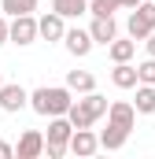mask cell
I'll list each match as a JSON object with an SVG mask.
<instances>
[{"label":"cell","instance_id":"1","mask_svg":"<svg viewBox=\"0 0 155 159\" xmlns=\"http://www.w3.org/2000/svg\"><path fill=\"white\" fill-rule=\"evenodd\" d=\"M70 85H41L30 93V107L44 115V119H55V115H67L70 111Z\"/></svg>","mask_w":155,"mask_h":159},{"label":"cell","instance_id":"2","mask_svg":"<svg viewBox=\"0 0 155 159\" xmlns=\"http://www.w3.org/2000/svg\"><path fill=\"white\" fill-rule=\"evenodd\" d=\"M126 30H129V37L133 41H144L148 34L155 30V4H140V7H133L129 11V22H126Z\"/></svg>","mask_w":155,"mask_h":159},{"label":"cell","instance_id":"3","mask_svg":"<svg viewBox=\"0 0 155 159\" xmlns=\"http://www.w3.org/2000/svg\"><path fill=\"white\" fill-rule=\"evenodd\" d=\"M22 107H30V93H26L19 81H4V89H0V111L19 115Z\"/></svg>","mask_w":155,"mask_h":159},{"label":"cell","instance_id":"4","mask_svg":"<svg viewBox=\"0 0 155 159\" xmlns=\"http://www.w3.org/2000/svg\"><path fill=\"white\" fill-rule=\"evenodd\" d=\"M37 37H41V26L33 15H15L11 19V41L15 44H33Z\"/></svg>","mask_w":155,"mask_h":159},{"label":"cell","instance_id":"5","mask_svg":"<svg viewBox=\"0 0 155 159\" xmlns=\"http://www.w3.org/2000/svg\"><path fill=\"white\" fill-rule=\"evenodd\" d=\"M44 133H37V129H26L22 137H19V144H15V156L19 159H37V156H44Z\"/></svg>","mask_w":155,"mask_h":159},{"label":"cell","instance_id":"6","mask_svg":"<svg viewBox=\"0 0 155 159\" xmlns=\"http://www.w3.org/2000/svg\"><path fill=\"white\" fill-rule=\"evenodd\" d=\"M63 44H67V52H70V56L85 59V56L92 52V44H96V41H92V34H89V30H78V26H74V30H67Z\"/></svg>","mask_w":155,"mask_h":159},{"label":"cell","instance_id":"7","mask_svg":"<svg viewBox=\"0 0 155 159\" xmlns=\"http://www.w3.org/2000/svg\"><path fill=\"white\" fill-rule=\"evenodd\" d=\"M70 137H74V122L67 119V115H55V119L48 122V144H63V148H70Z\"/></svg>","mask_w":155,"mask_h":159},{"label":"cell","instance_id":"8","mask_svg":"<svg viewBox=\"0 0 155 159\" xmlns=\"http://www.w3.org/2000/svg\"><path fill=\"white\" fill-rule=\"evenodd\" d=\"M89 34L96 44H111L118 37V26H115V15H92V26H89Z\"/></svg>","mask_w":155,"mask_h":159},{"label":"cell","instance_id":"9","mask_svg":"<svg viewBox=\"0 0 155 159\" xmlns=\"http://www.w3.org/2000/svg\"><path fill=\"white\" fill-rule=\"evenodd\" d=\"M37 26H41V37H44V41H63V37H67V22H63V15H59V11L41 15Z\"/></svg>","mask_w":155,"mask_h":159},{"label":"cell","instance_id":"10","mask_svg":"<svg viewBox=\"0 0 155 159\" xmlns=\"http://www.w3.org/2000/svg\"><path fill=\"white\" fill-rule=\"evenodd\" d=\"M70 152L74 156H96L100 152V137L92 133V129H74V137H70Z\"/></svg>","mask_w":155,"mask_h":159},{"label":"cell","instance_id":"11","mask_svg":"<svg viewBox=\"0 0 155 159\" xmlns=\"http://www.w3.org/2000/svg\"><path fill=\"white\" fill-rule=\"evenodd\" d=\"M137 107L129 104V100H115L111 104V111H107V122H115V126H126V129H133V122H137Z\"/></svg>","mask_w":155,"mask_h":159},{"label":"cell","instance_id":"12","mask_svg":"<svg viewBox=\"0 0 155 159\" xmlns=\"http://www.w3.org/2000/svg\"><path fill=\"white\" fill-rule=\"evenodd\" d=\"M111 81H115L118 89H137V85H140V74H137V67H133V63H115Z\"/></svg>","mask_w":155,"mask_h":159},{"label":"cell","instance_id":"13","mask_svg":"<svg viewBox=\"0 0 155 159\" xmlns=\"http://www.w3.org/2000/svg\"><path fill=\"white\" fill-rule=\"evenodd\" d=\"M126 137H129V129H126V126H115V122H107V129L100 133V148H107V152H118V148L126 144Z\"/></svg>","mask_w":155,"mask_h":159},{"label":"cell","instance_id":"14","mask_svg":"<svg viewBox=\"0 0 155 159\" xmlns=\"http://www.w3.org/2000/svg\"><path fill=\"white\" fill-rule=\"evenodd\" d=\"M133 52H137V41L129 37V41H111V44H107V56H111V63H129V59H133Z\"/></svg>","mask_w":155,"mask_h":159},{"label":"cell","instance_id":"15","mask_svg":"<svg viewBox=\"0 0 155 159\" xmlns=\"http://www.w3.org/2000/svg\"><path fill=\"white\" fill-rule=\"evenodd\" d=\"M67 85H70V93H92L96 89V78L89 74V70H67Z\"/></svg>","mask_w":155,"mask_h":159},{"label":"cell","instance_id":"16","mask_svg":"<svg viewBox=\"0 0 155 159\" xmlns=\"http://www.w3.org/2000/svg\"><path fill=\"white\" fill-rule=\"evenodd\" d=\"M133 107L140 111V115H155V85H137V100H133Z\"/></svg>","mask_w":155,"mask_h":159},{"label":"cell","instance_id":"17","mask_svg":"<svg viewBox=\"0 0 155 159\" xmlns=\"http://www.w3.org/2000/svg\"><path fill=\"white\" fill-rule=\"evenodd\" d=\"M67 119L74 122V129H92V111H89V107H85V104H81V100H74V104H70V111H67Z\"/></svg>","mask_w":155,"mask_h":159},{"label":"cell","instance_id":"18","mask_svg":"<svg viewBox=\"0 0 155 159\" xmlns=\"http://www.w3.org/2000/svg\"><path fill=\"white\" fill-rule=\"evenodd\" d=\"M52 11H59L63 19H78L89 11V0H52Z\"/></svg>","mask_w":155,"mask_h":159},{"label":"cell","instance_id":"19","mask_svg":"<svg viewBox=\"0 0 155 159\" xmlns=\"http://www.w3.org/2000/svg\"><path fill=\"white\" fill-rule=\"evenodd\" d=\"M0 7H4L7 19H15V15H33V11H37V0H0Z\"/></svg>","mask_w":155,"mask_h":159},{"label":"cell","instance_id":"20","mask_svg":"<svg viewBox=\"0 0 155 159\" xmlns=\"http://www.w3.org/2000/svg\"><path fill=\"white\" fill-rule=\"evenodd\" d=\"M81 104H85V107L92 111V119H104V115L111 111V104H107V96H100L96 89H92V93H85V100H81Z\"/></svg>","mask_w":155,"mask_h":159},{"label":"cell","instance_id":"21","mask_svg":"<svg viewBox=\"0 0 155 159\" xmlns=\"http://www.w3.org/2000/svg\"><path fill=\"white\" fill-rule=\"evenodd\" d=\"M122 7V0H89V11L92 15H115Z\"/></svg>","mask_w":155,"mask_h":159},{"label":"cell","instance_id":"22","mask_svg":"<svg viewBox=\"0 0 155 159\" xmlns=\"http://www.w3.org/2000/svg\"><path fill=\"white\" fill-rule=\"evenodd\" d=\"M137 74H140L144 85H155V56H148L144 63H137Z\"/></svg>","mask_w":155,"mask_h":159},{"label":"cell","instance_id":"23","mask_svg":"<svg viewBox=\"0 0 155 159\" xmlns=\"http://www.w3.org/2000/svg\"><path fill=\"white\" fill-rule=\"evenodd\" d=\"M67 152H70V148H63V144H44V156L48 159H63Z\"/></svg>","mask_w":155,"mask_h":159},{"label":"cell","instance_id":"24","mask_svg":"<svg viewBox=\"0 0 155 159\" xmlns=\"http://www.w3.org/2000/svg\"><path fill=\"white\" fill-rule=\"evenodd\" d=\"M7 41H11V22L0 15V44H7Z\"/></svg>","mask_w":155,"mask_h":159},{"label":"cell","instance_id":"25","mask_svg":"<svg viewBox=\"0 0 155 159\" xmlns=\"http://www.w3.org/2000/svg\"><path fill=\"white\" fill-rule=\"evenodd\" d=\"M15 156V144H7V141H0V159H11Z\"/></svg>","mask_w":155,"mask_h":159},{"label":"cell","instance_id":"26","mask_svg":"<svg viewBox=\"0 0 155 159\" xmlns=\"http://www.w3.org/2000/svg\"><path fill=\"white\" fill-rule=\"evenodd\" d=\"M144 48H148V56H155V30L148 34V37H144Z\"/></svg>","mask_w":155,"mask_h":159},{"label":"cell","instance_id":"27","mask_svg":"<svg viewBox=\"0 0 155 159\" xmlns=\"http://www.w3.org/2000/svg\"><path fill=\"white\" fill-rule=\"evenodd\" d=\"M140 4H144V0H122V7H129V11H133V7H140Z\"/></svg>","mask_w":155,"mask_h":159},{"label":"cell","instance_id":"28","mask_svg":"<svg viewBox=\"0 0 155 159\" xmlns=\"http://www.w3.org/2000/svg\"><path fill=\"white\" fill-rule=\"evenodd\" d=\"M0 89H4V78H0Z\"/></svg>","mask_w":155,"mask_h":159}]
</instances>
